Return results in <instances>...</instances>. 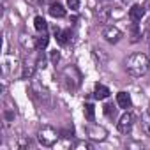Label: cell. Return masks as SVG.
<instances>
[{"instance_id":"9","label":"cell","mask_w":150,"mask_h":150,"mask_svg":"<svg viewBox=\"0 0 150 150\" xmlns=\"http://www.w3.org/2000/svg\"><path fill=\"white\" fill-rule=\"evenodd\" d=\"M117 104H118L120 108H124V110H129L131 104H132L131 96H129L127 92H118V94H117Z\"/></svg>"},{"instance_id":"10","label":"cell","mask_w":150,"mask_h":150,"mask_svg":"<svg viewBox=\"0 0 150 150\" xmlns=\"http://www.w3.org/2000/svg\"><path fill=\"white\" fill-rule=\"evenodd\" d=\"M141 129L146 136H150V110H146L141 115Z\"/></svg>"},{"instance_id":"8","label":"cell","mask_w":150,"mask_h":150,"mask_svg":"<svg viewBox=\"0 0 150 150\" xmlns=\"http://www.w3.org/2000/svg\"><path fill=\"white\" fill-rule=\"evenodd\" d=\"M94 97H96L97 101H104V99H108V97H110V88L104 87V85H101V83H97L96 88H94Z\"/></svg>"},{"instance_id":"11","label":"cell","mask_w":150,"mask_h":150,"mask_svg":"<svg viewBox=\"0 0 150 150\" xmlns=\"http://www.w3.org/2000/svg\"><path fill=\"white\" fill-rule=\"evenodd\" d=\"M34 27H35L37 32H46L48 23H46V20H44L42 16H35V18H34Z\"/></svg>"},{"instance_id":"14","label":"cell","mask_w":150,"mask_h":150,"mask_svg":"<svg viewBox=\"0 0 150 150\" xmlns=\"http://www.w3.org/2000/svg\"><path fill=\"white\" fill-rule=\"evenodd\" d=\"M104 115H106L108 118H115V115H117V108H115L113 104H104Z\"/></svg>"},{"instance_id":"4","label":"cell","mask_w":150,"mask_h":150,"mask_svg":"<svg viewBox=\"0 0 150 150\" xmlns=\"http://www.w3.org/2000/svg\"><path fill=\"white\" fill-rule=\"evenodd\" d=\"M103 37H104L108 42H118V41L122 39V32H120L117 27L110 25V27H104V28H103Z\"/></svg>"},{"instance_id":"1","label":"cell","mask_w":150,"mask_h":150,"mask_svg":"<svg viewBox=\"0 0 150 150\" xmlns=\"http://www.w3.org/2000/svg\"><path fill=\"white\" fill-rule=\"evenodd\" d=\"M125 69L131 76L134 78H141L143 74H146L148 71V57L145 53H132L127 60H125Z\"/></svg>"},{"instance_id":"13","label":"cell","mask_w":150,"mask_h":150,"mask_svg":"<svg viewBox=\"0 0 150 150\" xmlns=\"http://www.w3.org/2000/svg\"><path fill=\"white\" fill-rule=\"evenodd\" d=\"M83 113H85V118L88 122H94L96 120V108H94V104H85Z\"/></svg>"},{"instance_id":"6","label":"cell","mask_w":150,"mask_h":150,"mask_svg":"<svg viewBox=\"0 0 150 150\" xmlns=\"http://www.w3.org/2000/svg\"><path fill=\"white\" fill-rule=\"evenodd\" d=\"M71 30L67 28V30H60V28H57L55 27V37H57V42L58 44H62V46H65L69 41H71Z\"/></svg>"},{"instance_id":"16","label":"cell","mask_w":150,"mask_h":150,"mask_svg":"<svg viewBox=\"0 0 150 150\" xmlns=\"http://www.w3.org/2000/svg\"><path fill=\"white\" fill-rule=\"evenodd\" d=\"M58 60H60V55H58V51H57V50H55V51H53V53H51V62H53V64H57V62H58Z\"/></svg>"},{"instance_id":"12","label":"cell","mask_w":150,"mask_h":150,"mask_svg":"<svg viewBox=\"0 0 150 150\" xmlns=\"http://www.w3.org/2000/svg\"><path fill=\"white\" fill-rule=\"evenodd\" d=\"M48 42H50V37L42 32V35L35 39V50H37V51H42V50L48 46Z\"/></svg>"},{"instance_id":"2","label":"cell","mask_w":150,"mask_h":150,"mask_svg":"<svg viewBox=\"0 0 150 150\" xmlns=\"http://www.w3.org/2000/svg\"><path fill=\"white\" fill-rule=\"evenodd\" d=\"M57 131H53L51 127H44V129H41L39 131V134H37V139H39V143L42 145V146H53L55 145V141H57Z\"/></svg>"},{"instance_id":"7","label":"cell","mask_w":150,"mask_h":150,"mask_svg":"<svg viewBox=\"0 0 150 150\" xmlns=\"http://www.w3.org/2000/svg\"><path fill=\"white\" fill-rule=\"evenodd\" d=\"M48 11H50V14H51L53 18H64V16L67 14V13H65V7H64L60 2H53Z\"/></svg>"},{"instance_id":"5","label":"cell","mask_w":150,"mask_h":150,"mask_svg":"<svg viewBox=\"0 0 150 150\" xmlns=\"http://www.w3.org/2000/svg\"><path fill=\"white\" fill-rule=\"evenodd\" d=\"M143 16H145V7H143V6L134 4V6L129 9V20H131V21H141Z\"/></svg>"},{"instance_id":"15","label":"cell","mask_w":150,"mask_h":150,"mask_svg":"<svg viewBox=\"0 0 150 150\" xmlns=\"http://www.w3.org/2000/svg\"><path fill=\"white\" fill-rule=\"evenodd\" d=\"M67 7L71 11H78L80 9V0H67Z\"/></svg>"},{"instance_id":"3","label":"cell","mask_w":150,"mask_h":150,"mask_svg":"<svg viewBox=\"0 0 150 150\" xmlns=\"http://www.w3.org/2000/svg\"><path fill=\"white\" fill-rule=\"evenodd\" d=\"M132 125H134V115L129 113V111H125V113L120 117V120L117 122V129H118L122 134H129V132L132 131Z\"/></svg>"}]
</instances>
